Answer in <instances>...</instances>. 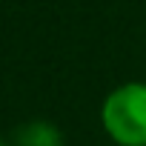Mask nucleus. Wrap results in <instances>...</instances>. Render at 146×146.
I'll use <instances>...</instances> for the list:
<instances>
[{
	"mask_svg": "<svg viewBox=\"0 0 146 146\" xmlns=\"http://www.w3.org/2000/svg\"><path fill=\"white\" fill-rule=\"evenodd\" d=\"M12 146H63V132L49 120H26L15 129Z\"/></svg>",
	"mask_w": 146,
	"mask_h": 146,
	"instance_id": "f03ea898",
	"label": "nucleus"
},
{
	"mask_svg": "<svg viewBox=\"0 0 146 146\" xmlns=\"http://www.w3.org/2000/svg\"><path fill=\"white\" fill-rule=\"evenodd\" d=\"M100 123L117 146H146V83L132 80L112 89L100 106Z\"/></svg>",
	"mask_w": 146,
	"mask_h": 146,
	"instance_id": "f257e3e1",
	"label": "nucleus"
},
{
	"mask_svg": "<svg viewBox=\"0 0 146 146\" xmlns=\"http://www.w3.org/2000/svg\"><path fill=\"white\" fill-rule=\"evenodd\" d=\"M0 146H12V140H6V137H0Z\"/></svg>",
	"mask_w": 146,
	"mask_h": 146,
	"instance_id": "7ed1b4c3",
	"label": "nucleus"
}]
</instances>
